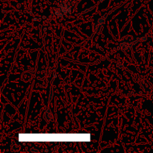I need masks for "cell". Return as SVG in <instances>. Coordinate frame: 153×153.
Segmentation results:
<instances>
[{
    "instance_id": "6da1fadb",
    "label": "cell",
    "mask_w": 153,
    "mask_h": 153,
    "mask_svg": "<svg viewBox=\"0 0 153 153\" xmlns=\"http://www.w3.org/2000/svg\"><path fill=\"white\" fill-rule=\"evenodd\" d=\"M104 23H105V17L102 18H100L98 21L96 22V23L94 24V26H93L94 33H99V31H102Z\"/></svg>"
},
{
    "instance_id": "7a4b0ae2",
    "label": "cell",
    "mask_w": 153,
    "mask_h": 153,
    "mask_svg": "<svg viewBox=\"0 0 153 153\" xmlns=\"http://www.w3.org/2000/svg\"><path fill=\"white\" fill-rule=\"evenodd\" d=\"M132 37H126V38L123 39V41L122 42V48L123 50H128L131 47H132V44H133V41L134 40H132Z\"/></svg>"
},
{
    "instance_id": "3957f363",
    "label": "cell",
    "mask_w": 153,
    "mask_h": 153,
    "mask_svg": "<svg viewBox=\"0 0 153 153\" xmlns=\"http://www.w3.org/2000/svg\"><path fill=\"white\" fill-rule=\"evenodd\" d=\"M44 117H45V119L47 120H53V118H52V117H53V116H52V114H51V113H50V114L47 115H47H44Z\"/></svg>"
}]
</instances>
